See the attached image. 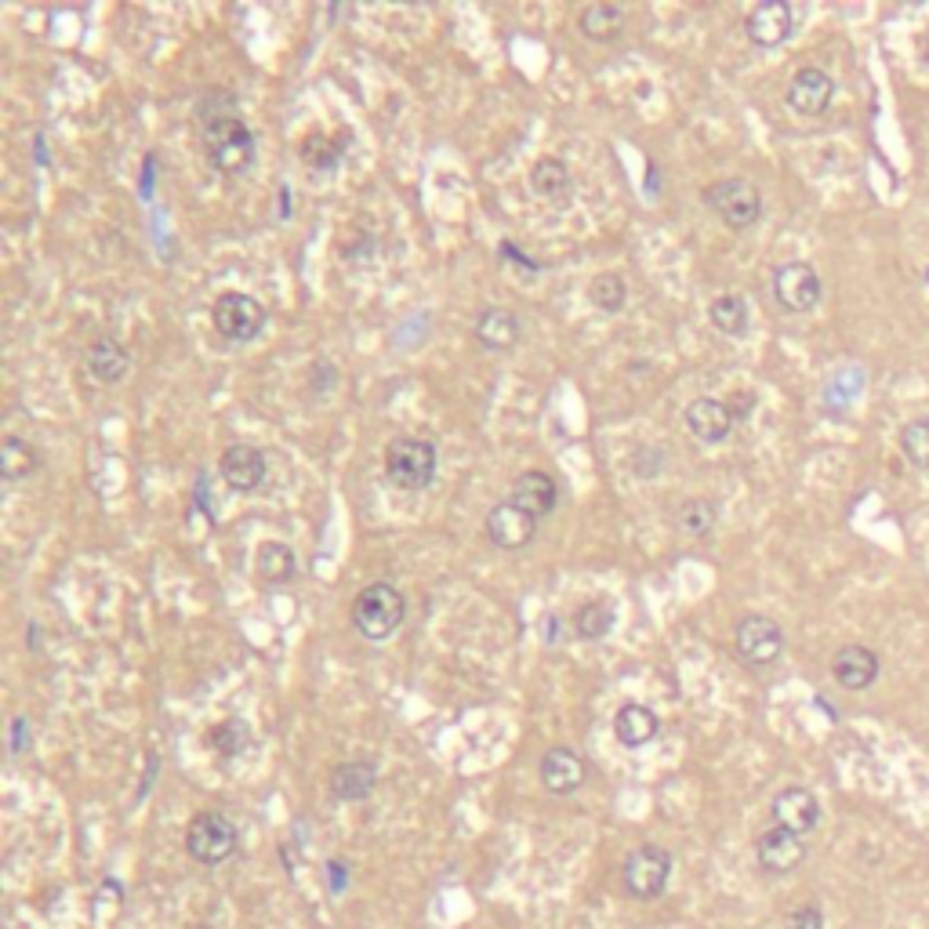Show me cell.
<instances>
[{
	"mask_svg": "<svg viewBox=\"0 0 929 929\" xmlns=\"http://www.w3.org/2000/svg\"><path fill=\"white\" fill-rule=\"evenodd\" d=\"M531 189L545 204H566L574 192V175L560 157H541L531 168Z\"/></svg>",
	"mask_w": 929,
	"mask_h": 929,
	"instance_id": "603a6c76",
	"label": "cell"
},
{
	"mask_svg": "<svg viewBox=\"0 0 929 929\" xmlns=\"http://www.w3.org/2000/svg\"><path fill=\"white\" fill-rule=\"evenodd\" d=\"M661 730V719L654 715V709H646V704H621L617 715H614V738L625 744V748H643L658 738Z\"/></svg>",
	"mask_w": 929,
	"mask_h": 929,
	"instance_id": "cb8c5ba5",
	"label": "cell"
},
{
	"mask_svg": "<svg viewBox=\"0 0 929 929\" xmlns=\"http://www.w3.org/2000/svg\"><path fill=\"white\" fill-rule=\"evenodd\" d=\"M436 443L418 436H396L385 447V476L399 491H425L436 480Z\"/></svg>",
	"mask_w": 929,
	"mask_h": 929,
	"instance_id": "3957f363",
	"label": "cell"
},
{
	"mask_svg": "<svg viewBox=\"0 0 929 929\" xmlns=\"http://www.w3.org/2000/svg\"><path fill=\"white\" fill-rule=\"evenodd\" d=\"M255 566H258L261 581H269V585H284V581L295 577L298 556L287 541H261L258 552H255Z\"/></svg>",
	"mask_w": 929,
	"mask_h": 929,
	"instance_id": "d4e9b609",
	"label": "cell"
},
{
	"mask_svg": "<svg viewBox=\"0 0 929 929\" xmlns=\"http://www.w3.org/2000/svg\"><path fill=\"white\" fill-rule=\"evenodd\" d=\"M715 520H719V508H715V502H709V497H690V502L675 508V526L686 537H709Z\"/></svg>",
	"mask_w": 929,
	"mask_h": 929,
	"instance_id": "4dcf8cb0",
	"label": "cell"
},
{
	"mask_svg": "<svg viewBox=\"0 0 929 929\" xmlns=\"http://www.w3.org/2000/svg\"><path fill=\"white\" fill-rule=\"evenodd\" d=\"M773 302L781 305L784 313H810L817 309V302L824 295V284L810 261H784V266L773 269Z\"/></svg>",
	"mask_w": 929,
	"mask_h": 929,
	"instance_id": "9c48e42d",
	"label": "cell"
},
{
	"mask_svg": "<svg viewBox=\"0 0 929 929\" xmlns=\"http://www.w3.org/2000/svg\"><path fill=\"white\" fill-rule=\"evenodd\" d=\"M200 138L207 149V160L215 164L221 175H244L255 164V135L237 113V99L226 88H211L200 102Z\"/></svg>",
	"mask_w": 929,
	"mask_h": 929,
	"instance_id": "6da1fadb",
	"label": "cell"
},
{
	"mask_svg": "<svg viewBox=\"0 0 929 929\" xmlns=\"http://www.w3.org/2000/svg\"><path fill=\"white\" fill-rule=\"evenodd\" d=\"M345 886H349V864L335 857V861H327V890L330 893H342Z\"/></svg>",
	"mask_w": 929,
	"mask_h": 929,
	"instance_id": "74e56055",
	"label": "cell"
},
{
	"mask_svg": "<svg viewBox=\"0 0 929 929\" xmlns=\"http://www.w3.org/2000/svg\"><path fill=\"white\" fill-rule=\"evenodd\" d=\"M85 364H88V374L99 385H120L131 370V353L123 349L117 338H95L88 345Z\"/></svg>",
	"mask_w": 929,
	"mask_h": 929,
	"instance_id": "7402d4cb",
	"label": "cell"
},
{
	"mask_svg": "<svg viewBox=\"0 0 929 929\" xmlns=\"http://www.w3.org/2000/svg\"><path fill=\"white\" fill-rule=\"evenodd\" d=\"M589 302H592L600 313H606V316L621 313V309H625V302H629V284H625V276H621V273H600V276H592V284H589Z\"/></svg>",
	"mask_w": 929,
	"mask_h": 929,
	"instance_id": "f546056e",
	"label": "cell"
},
{
	"mask_svg": "<svg viewBox=\"0 0 929 929\" xmlns=\"http://www.w3.org/2000/svg\"><path fill=\"white\" fill-rule=\"evenodd\" d=\"M646 189H650V197H658V189H661V182H658V164H650V168H646Z\"/></svg>",
	"mask_w": 929,
	"mask_h": 929,
	"instance_id": "ab89813d",
	"label": "cell"
},
{
	"mask_svg": "<svg viewBox=\"0 0 929 929\" xmlns=\"http://www.w3.org/2000/svg\"><path fill=\"white\" fill-rule=\"evenodd\" d=\"M704 207L730 229H752L762 218V192L748 178H719L704 189Z\"/></svg>",
	"mask_w": 929,
	"mask_h": 929,
	"instance_id": "8992f818",
	"label": "cell"
},
{
	"mask_svg": "<svg viewBox=\"0 0 929 929\" xmlns=\"http://www.w3.org/2000/svg\"><path fill=\"white\" fill-rule=\"evenodd\" d=\"M770 817L778 828L795 831V836H810V831L821 824V802L810 792V788L792 784V788H781L778 795L770 802Z\"/></svg>",
	"mask_w": 929,
	"mask_h": 929,
	"instance_id": "5bb4252c",
	"label": "cell"
},
{
	"mask_svg": "<svg viewBox=\"0 0 929 929\" xmlns=\"http://www.w3.org/2000/svg\"><path fill=\"white\" fill-rule=\"evenodd\" d=\"M476 338L483 349H491V353H512L520 345L523 338V320L512 309H505V305H487L480 316H476Z\"/></svg>",
	"mask_w": 929,
	"mask_h": 929,
	"instance_id": "d6986e66",
	"label": "cell"
},
{
	"mask_svg": "<svg viewBox=\"0 0 929 929\" xmlns=\"http://www.w3.org/2000/svg\"><path fill=\"white\" fill-rule=\"evenodd\" d=\"M207 741H211V748H215L218 755H226V759L240 755L244 744H247V723H244V719H226V723L211 727Z\"/></svg>",
	"mask_w": 929,
	"mask_h": 929,
	"instance_id": "d6a6232c",
	"label": "cell"
},
{
	"mask_svg": "<svg viewBox=\"0 0 929 929\" xmlns=\"http://www.w3.org/2000/svg\"><path fill=\"white\" fill-rule=\"evenodd\" d=\"M571 629H574L577 640L600 643L603 635H610V629H614V606L603 603V600L581 603V606L574 610V617H571Z\"/></svg>",
	"mask_w": 929,
	"mask_h": 929,
	"instance_id": "83f0119b",
	"label": "cell"
},
{
	"mask_svg": "<svg viewBox=\"0 0 929 929\" xmlns=\"http://www.w3.org/2000/svg\"><path fill=\"white\" fill-rule=\"evenodd\" d=\"M211 320L221 338L244 345V342H255L261 330H266L269 313L261 309L258 298L244 295V290H226V295H218V302H215Z\"/></svg>",
	"mask_w": 929,
	"mask_h": 929,
	"instance_id": "52a82bcc",
	"label": "cell"
},
{
	"mask_svg": "<svg viewBox=\"0 0 929 929\" xmlns=\"http://www.w3.org/2000/svg\"><path fill=\"white\" fill-rule=\"evenodd\" d=\"M497 251H502V258H512V261H516L520 269H531V273H541V269H545V266H537L534 258H526L523 251H516V247H512V244H502V247H497Z\"/></svg>",
	"mask_w": 929,
	"mask_h": 929,
	"instance_id": "f35d334b",
	"label": "cell"
},
{
	"mask_svg": "<svg viewBox=\"0 0 929 929\" xmlns=\"http://www.w3.org/2000/svg\"><path fill=\"white\" fill-rule=\"evenodd\" d=\"M672 879V853L658 842H643L621 864V890L632 900H658Z\"/></svg>",
	"mask_w": 929,
	"mask_h": 929,
	"instance_id": "5b68a950",
	"label": "cell"
},
{
	"mask_svg": "<svg viewBox=\"0 0 929 929\" xmlns=\"http://www.w3.org/2000/svg\"><path fill=\"white\" fill-rule=\"evenodd\" d=\"M218 473H221V480H226L229 491L247 494V491H258L261 483H266L269 462L258 447H251V443H233V447H226L218 457Z\"/></svg>",
	"mask_w": 929,
	"mask_h": 929,
	"instance_id": "4fadbf2b",
	"label": "cell"
},
{
	"mask_svg": "<svg viewBox=\"0 0 929 929\" xmlns=\"http://www.w3.org/2000/svg\"><path fill=\"white\" fill-rule=\"evenodd\" d=\"M709 320L719 335L744 338L748 335V302L741 295H719L709 305Z\"/></svg>",
	"mask_w": 929,
	"mask_h": 929,
	"instance_id": "f1b7e54d",
	"label": "cell"
},
{
	"mask_svg": "<svg viewBox=\"0 0 929 929\" xmlns=\"http://www.w3.org/2000/svg\"><path fill=\"white\" fill-rule=\"evenodd\" d=\"M240 836H237V824L229 821L226 813L218 810H204L189 821L186 828V853L192 857L197 864L204 868H218L226 864L233 853H237Z\"/></svg>",
	"mask_w": 929,
	"mask_h": 929,
	"instance_id": "277c9868",
	"label": "cell"
},
{
	"mask_svg": "<svg viewBox=\"0 0 929 929\" xmlns=\"http://www.w3.org/2000/svg\"><path fill=\"white\" fill-rule=\"evenodd\" d=\"M560 640V617H548V643Z\"/></svg>",
	"mask_w": 929,
	"mask_h": 929,
	"instance_id": "b9f144b4",
	"label": "cell"
},
{
	"mask_svg": "<svg viewBox=\"0 0 929 929\" xmlns=\"http://www.w3.org/2000/svg\"><path fill=\"white\" fill-rule=\"evenodd\" d=\"M30 741H33L30 719L16 715V719H11V730H8V752H11V755H22L26 748H30Z\"/></svg>",
	"mask_w": 929,
	"mask_h": 929,
	"instance_id": "8d00e7d4",
	"label": "cell"
},
{
	"mask_svg": "<svg viewBox=\"0 0 929 929\" xmlns=\"http://www.w3.org/2000/svg\"><path fill=\"white\" fill-rule=\"evenodd\" d=\"M664 468H669V454H664L661 447H640L632 454V473L640 476V480H658Z\"/></svg>",
	"mask_w": 929,
	"mask_h": 929,
	"instance_id": "e575fe53",
	"label": "cell"
},
{
	"mask_svg": "<svg viewBox=\"0 0 929 929\" xmlns=\"http://www.w3.org/2000/svg\"><path fill=\"white\" fill-rule=\"evenodd\" d=\"M585 759H581L574 748L556 744L548 748L537 762V778L545 784V792L552 795H574L581 784H585Z\"/></svg>",
	"mask_w": 929,
	"mask_h": 929,
	"instance_id": "e0dca14e",
	"label": "cell"
},
{
	"mask_svg": "<svg viewBox=\"0 0 929 929\" xmlns=\"http://www.w3.org/2000/svg\"><path fill=\"white\" fill-rule=\"evenodd\" d=\"M302 160L309 164L313 171H335L342 160V149H335L327 135H309L302 142Z\"/></svg>",
	"mask_w": 929,
	"mask_h": 929,
	"instance_id": "836d02e7",
	"label": "cell"
},
{
	"mask_svg": "<svg viewBox=\"0 0 929 929\" xmlns=\"http://www.w3.org/2000/svg\"><path fill=\"white\" fill-rule=\"evenodd\" d=\"M508 497L520 508L531 512V516L545 520L548 512H556V505H560V487H556V480H552L548 473H537V468H531V473H523V476L512 480Z\"/></svg>",
	"mask_w": 929,
	"mask_h": 929,
	"instance_id": "44dd1931",
	"label": "cell"
},
{
	"mask_svg": "<svg viewBox=\"0 0 929 929\" xmlns=\"http://www.w3.org/2000/svg\"><path fill=\"white\" fill-rule=\"evenodd\" d=\"M755 861L767 876H792V871L807 861V842H802V836H795V831L773 824L755 839Z\"/></svg>",
	"mask_w": 929,
	"mask_h": 929,
	"instance_id": "8fae6325",
	"label": "cell"
},
{
	"mask_svg": "<svg viewBox=\"0 0 929 929\" xmlns=\"http://www.w3.org/2000/svg\"><path fill=\"white\" fill-rule=\"evenodd\" d=\"M926 284H929V269H926Z\"/></svg>",
	"mask_w": 929,
	"mask_h": 929,
	"instance_id": "7bdbcfd3",
	"label": "cell"
},
{
	"mask_svg": "<svg viewBox=\"0 0 929 929\" xmlns=\"http://www.w3.org/2000/svg\"><path fill=\"white\" fill-rule=\"evenodd\" d=\"M784 929H824V911L817 905H799L795 911H788Z\"/></svg>",
	"mask_w": 929,
	"mask_h": 929,
	"instance_id": "d590c367",
	"label": "cell"
},
{
	"mask_svg": "<svg viewBox=\"0 0 929 929\" xmlns=\"http://www.w3.org/2000/svg\"><path fill=\"white\" fill-rule=\"evenodd\" d=\"M795 30V11L788 0H762L744 19V33L759 48H778Z\"/></svg>",
	"mask_w": 929,
	"mask_h": 929,
	"instance_id": "9a60e30c",
	"label": "cell"
},
{
	"mask_svg": "<svg viewBox=\"0 0 929 929\" xmlns=\"http://www.w3.org/2000/svg\"><path fill=\"white\" fill-rule=\"evenodd\" d=\"M37 468H40V451L33 443L22 436H4V443H0V476L8 483H19V480H30Z\"/></svg>",
	"mask_w": 929,
	"mask_h": 929,
	"instance_id": "4316f807",
	"label": "cell"
},
{
	"mask_svg": "<svg viewBox=\"0 0 929 929\" xmlns=\"http://www.w3.org/2000/svg\"><path fill=\"white\" fill-rule=\"evenodd\" d=\"M537 516H531L526 508H520L512 497H505V502H497L491 512H487V520H483V526H487V537H491V545L494 548H502V552H520L526 548L531 541L537 537Z\"/></svg>",
	"mask_w": 929,
	"mask_h": 929,
	"instance_id": "30bf717a",
	"label": "cell"
},
{
	"mask_svg": "<svg viewBox=\"0 0 929 929\" xmlns=\"http://www.w3.org/2000/svg\"><path fill=\"white\" fill-rule=\"evenodd\" d=\"M683 422H686V433L693 439H701V443H709V447H715V443H727L730 439L738 414H733V407L727 404V399L698 396V399H690V404H686Z\"/></svg>",
	"mask_w": 929,
	"mask_h": 929,
	"instance_id": "7c38bea8",
	"label": "cell"
},
{
	"mask_svg": "<svg viewBox=\"0 0 929 929\" xmlns=\"http://www.w3.org/2000/svg\"><path fill=\"white\" fill-rule=\"evenodd\" d=\"M784 99L799 117H821L824 109L831 106V99H836V80H831L824 69L802 66L799 73L788 80Z\"/></svg>",
	"mask_w": 929,
	"mask_h": 929,
	"instance_id": "2e32d148",
	"label": "cell"
},
{
	"mask_svg": "<svg viewBox=\"0 0 929 929\" xmlns=\"http://www.w3.org/2000/svg\"><path fill=\"white\" fill-rule=\"evenodd\" d=\"M404 617H407V600L396 585H389V581L367 585L353 600V625L370 643L389 640V635L404 625Z\"/></svg>",
	"mask_w": 929,
	"mask_h": 929,
	"instance_id": "7a4b0ae2",
	"label": "cell"
},
{
	"mask_svg": "<svg viewBox=\"0 0 929 929\" xmlns=\"http://www.w3.org/2000/svg\"><path fill=\"white\" fill-rule=\"evenodd\" d=\"M37 164L40 168H48V142H45V135L37 131Z\"/></svg>",
	"mask_w": 929,
	"mask_h": 929,
	"instance_id": "60d3db41",
	"label": "cell"
},
{
	"mask_svg": "<svg viewBox=\"0 0 929 929\" xmlns=\"http://www.w3.org/2000/svg\"><path fill=\"white\" fill-rule=\"evenodd\" d=\"M882 672L879 654L876 650H868L861 643H850V646H839L836 658H831V679L842 686V690H853L861 693L868 686H876V679Z\"/></svg>",
	"mask_w": 929,
	"mask_h": 929,
	"instance_id": "ac0fdd59",
	"label": "cell"
},
{
	"mask_svg": "<svg viewBox=\"0 0 929 929\" xmlns=\"http://www.w3.org/2000/svg\"><path fill=\"white\" fill-rule=\"evenodd\" d=\"M621 26H625V8L621 4H589L577 16V30L585 40H592V45L614 40L621 33Z\"/></svg>",
	"mask_w": 929,
	"mask_h": 929,
	"instance_id": "484cf974",
	"label": "cell"
},
{
	"mask_svg": "<svg viewBox=\"0 0 929 929\" xmlns=\"http://www.w3.org/2000/svg\"><path fill=\"white\" fill-rule=\"evenodd\" d=\"M733 650L752 669H767L784 654V629L767 614H748L733 629Z\"/></svg>",
	"mask_w": 929,
	"mask_h": 929,
	"instance_id": "ba28073f",
	"label": "cell"
},
{
	"mask_svg": "<svg viewBox=\"0 0 929 929\" xmlns=\"http://www.w3.org/2000/svg\"><path fill=\"white\" fill-rule=\"evenodd\" d=\"M327 788L338 802H364V799H370L374 788H378V762L374 759L338 762V767L330 770Z\"/></svg>",
	"mask_w": 929,
	"mask_h": 929,
	"instance_id": "ffe728a7",
	"label": "cell"
},
{
	"mask_svg": "<svg viewBox=\"0 0 929 929\" xmlns=\"http://www.w3.org/2000/svg\"><path fill=\"white\" fill-rule=\"evenodd\" d=\"M900 451L915 465L929 473V418H911L905 428H900Z\"/></svg>",
	"mask_w": 929,
	"mask_h": 929,
	"instance_id": "1f68e13d",
	"label": "cell"
}]
</instances>
